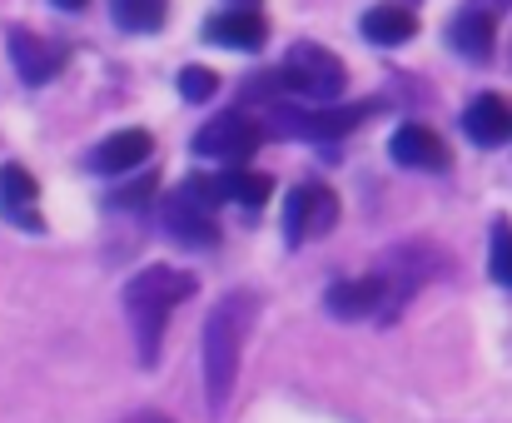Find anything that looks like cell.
Returning a JSON list of instances; mask_svg holds the SVG:
<instances>
[{
	"label": "cell",
	"instance_id": "cell-14",
	"mask_svg": "<svg viewBox=\"0 0 512 423\" xmlns=\"http://www.w3.org/2000/svg\"><path fill=\"white\" fill-rule=\"evenodd\" d=\"M204 40L209 45H224V50H259L269 40V20L259 10H219L204 20Z\"/></svg>",
	"mask_w": 512,
	"mask_h": 423
},
{
	"label": "cell",
	"instance_id": "cell-21",
	"mask_svg": "<svg viewBox=\"0 0 512 423\" xmlns=\"http://www.w3.org/2000/svg\"><path fill=\"white\" fill-rule=\"evenodd\" d=\"M150 195H155V180H135L120 195H110V205H150Z\"/></svg>",
	"mask_w": 512,
	"mask_h": 423
},
{
	"label": "cell",
	"instance_id": "cell-22",
	"mask_svg": "<svg viewBox=\"0 0 512 423\" xmlns=\"http://www.w3.org/2000/svg\"><path fill=\"white\" fill-rule=\"evenodd\" d=\"M473 10H483V15H503V10H512V0H473Z\"/></svg>",
	"mask_w": 512,
	"mask_h": 423
},
{
	"label": "cell",
	"instance_id": "cell-8",
	"mask_svg": "<svg viewBox=\"0 0 512 423\" xmlns=\"http://www.w3.org/2000/svg\"><path fill=\"white\" fill-rule=\"evenodd\" d=\"M5 45H10V60H15V70H20L25 85H45V80H55V75L65 70V60H70V50H65L60 40H40V35L25 30V25H10Z\"/></svg>",
	"mask_w": 512,
	"mask_h": 423
},
{
	"label": "cell",
	"instance_id": "cell-16",
	"mask_svg": "<svg viewBox=\"0 0 512 423\" xmlns=\"http://www.w3.org/2000/svg\"><path fill=\"white\" fill-rule=\"evenodd\" d=\"M448 45L468 60H493V45H498V20L483 15V10H458L453 25H448Z\"/></svg>",
	"mask_w": 512,
	"mask_h": 423
},
{
	"label": "cell",
	"instance_id": "cell-1",
	"mask_svg": "<svg viewBox=\"0 0 512 423\" xmlns=\"http://www.w3.org/2000/svg\"><path fill=\"white\" fill-rule=\"evenodd\" d=\"M254 309H259V299L249 289H234L204 319V399H209V414L229 409V394H234V379H239V349H244V334L254 324Z\"/></svg>",
	"mask_w": 512,
	"mask_h": 423
},
{
	"label": "cell",
	"instance_id": "cell-10",
	"mask_svg": "<svg viewBox=\"0 0 512 423\" xmlns=\"http://www.w3.org/2000/svg\"><path fill=\"white\" fill-rule=\"evenodd\" d=\"M388 155L403 165V170H448V145H443V135L438 130H428V125H398L393 130V140H388Z\"/></svg>",
	"mask_w": 512,
	"mask_h": 423
},
{
	"label": "cell",
	"instance_id": "cell-19",
	"mask_svg": "<svg viewBox=\"0 0 512 423\" xmlns=\"http://www.w3.org/2000/svg\"><path fill=\"white\" fill-rule=\"evenodd\" d=\"M174 85H179V95H184L189 105H204V100H214V95H219V75H214L209 65H184Z\"/></svg>",
	"mask_w": 512,
	"mask_h": 423
},
{
	"label": "cell",
	"instance_id": "cell-17",
	"mask_svg": "<svg viewBox=\"0 0 512 423\" xmlns=\"http://www.w3.org/2000/svg\"><path fill=\"white\" fill-rule=\"evenodd\" d=\"M214 190H219V200H229V205L259 210V205H269L274 180H269V175H254V170H244V165H229V170L214 180Z\"/></svg>",
	"mask_w": 512,
	"mask_h": 423
},
{
	"label": "cell",
	"instance_id": "cell-5",
	"mask_svg": "<svg viewBox=\"0 0 512 423\" xmlns=\"http://www.w3.org/2000/svg\"><path fill=\"white\" fill-rule=\"evenodd\" d=\"M373 105H334V110H294V105H269V130L289 140H339L348 135Z\"/></svg>",
	"mask_w": 512,
	"mask_h": 423
},
{
	"label": "cell",
	"instance_id": "cell-15",
	"mask_svg": "<svg viewBox=\"0 0 512 423\" xmlns=\"http://www.w3.org/2000/svg\"><path fill=\"white\" fill-rule=\"evenodd\" d=\"M150 150H155L150 130H120V135L100 140V145L85 155V165H90L95 175H125V170L145 165V160H150Z\"/></svg>",
	"mask_w": 512,
	"mask_h": 423
},
{
	"label": "cell",
	"instance_id": "cell-7",
	"mask_svg": "<svg viewBox=\"0 0 512 423\" xmlns=\"http://www.w3.org/2000/svg\"><path fill=\"white\" fill-rule=\"evenodd\" d=\"M259 145H264V125H254L244 110L214 115V120L194 135V155H204V160H229V165L254 160Z\"/></svg>",
	"mask_w": 512,
	"mask_h": 423
},
{
	"label": "cell",
	"instance_id": "cell-13",
	"mask_svg": "<svg viewBox=\"0 0 512 423\" xmlns=\"http://www.w3.org/2000/svg\"><path fill=\"white\" fill-rule=\"evenodd\" d=\"M358 30H363L368 45H378V50H398V45H408V40L418 35V15H413L408 5H398V0H378V5L363 10Z\"/></svg>",
	"mask_w": 512,
	"mask_h": 423
},
{
	"label": "cell",
	"instance_id": "cell-3",
	"mask_svg": "<svg viewBox=\"0 0 512 423\" xmlns=\"http://www.w3.org/2000/svg\"><path fill=\"white\" fill-rule=\"evenodd\" d=\"M274 80H279L289 95L309 100V105H334L343 95V85H348V70H343V60L329 45H319V40H294Z\"/></svg>",
	"mask_w": 512,
	"mask_h": 423
},
{
	"label": "cell",
	"instance_id": "cell-23",
	"mask_svg": "<svg viewBox=\"0 0 512 423\" xmlns=\"http://www.w3.org/2000/svg\"><path fill=\"white\" fill-rule=\"evenodd\" d=\"M50 5H55V10H85L90 0H50Z\"/></svg>",
	"mask_w": 512,
	"mask_h": 423
},
{
	"label": "cell",
	"instance_id": "cell-12",
	"mask_svg": "<svg viewBox=\"0 0 512 423\" xmlns=\"http://www.w3.org/2000/svg\"><path fill=\"white\" fill-rule=\"evenodd\" d=\"M463 130H468L473 145H508L512 140V100L508 95H493V90L473 95L468 110H463Z\"/></svg>",
	"mask_w": 512,
	"mask_h": 423
},
{
	"label": "cell",
	"instance_id": "cell-4",
	"mask_svg": "<svg viewBox=\"0 0 512 423\" xmlns=\"http://www.w3.org/2000/svg\"><path fill=\"white\" fill-rule=\"evenodd\" d=\"M214 200H219L214 180H209V175H189V180L170 195V205H165V229H170L179 244H189V249H209V244H219Z\"/></svg>",
	"mask_w": 512,
	"mask_h": 423
},
{
	"label": "cell",
	"instance_id": "cell-18",
	"mask_svg": "<svg viewBox=\"0 0 512 423\" xmlns=\"http://www.w3.org/2000/svg\"><path fill=\"white\" fill-rule=\"evenodd\" d=\"M110 20L130 35H155L170 20V0H110Z\"/></svg>",
	"mask_w": 512,
	"mask_h": 423
},
{
	"label": "cell",
	"instance_id": "cell-6",
	"mask_svg": "<svg viewBox=\"0 0 512 423\" xmlns=\"http://www.w3.org/2000/svg\"><path fill=\"white\" fill-rule=\"evenodd\" d=\"M339 224V195L319 180H304L299 190H289L284 200V239L304 244V239H324Z\"/></svg>",
	"mask_w": 512,
	"mask_h": 423
},
{
	"label": "cell",
	"instance_id": "cell-2",
	"mask_svg": "<svg viewBox=\"0 0 512 423\" xmlns=\"http://www.w3.org/2000/svg\"><path fill=\"white\" fill-rule=\"evenodd\" d=\"M194 289H199L194 274L189 269H170V264H150V269H140L125 284V314H130V329H135V344H140V364L145 369L160 359V339H165V324H170L174 304H184Z\"/></svg>",
	"mask_w": 512,
	"mask_h": 423
},
{
	"label": "cell",
	"instance_id": "cell-25",
	"mask_svg": "<svg viewBox=\"0 0 512 423\" xmlns=\"http://www.w3.org/2000/svg\"><path fill=\"white\" fill-rule=\"evenodd\" d=\"M254 5H259V0H239V10H254Z\"/></svg>",
	"mask_w": 512,
	"mask_h": 423
},
{
	"label": "cell",
	"instance_id": "cell-24",
	"mask_svg": "<svg viewBox=\"0 0 512 423\" xmlns=\"http://www.w3.org/2000/svg\"><path fill=\"white\" fill-rule=\"evenodd\" d=\"M125 423H174V419H165V414H135V419H125Z\"/></svg>",
	"mask_w": 512,
	"mask_h": 423
},
{
	"label": "cell",
	"instance_id": "cell-9",
	"mask_svg": "<svg viewBox=\"0 0 512 423\" xmlns=\"http://www.w3.org/2000/svg\"><path fill=\"white\" fill-rule=\"evenodd\" d=\"M324 309L334 314V319H383V309H388V289H383V279L378 274H363V279H339L329 294H324Z\"/></svg>",
	"mask_w": 512,
	"mask_h": 423
},
{
	"label": "cell",
	"instance_id": "cell-11",
	"mask_svg": "<svg viewBox=\"0 0 512 423\" xmlns=\"http://www.w3.org/2000/svg\"><path fill=\"white\" fill-rule=\"evenodd\" d=\"M35 200H40L35 175H30L25 165H5V170H0V214H5L10 224H20L25 234H40L45 219L35 210Z\"/></svg>",
	"mask_w": 512,
	"mask_h": 423
},
{
	"label": "cell",
	"instance_id": "cell-20",
	"mask_svg": "<svg viewBox=\"0 0 512 423\" xmlns=\"http://www.w3.org/2000/svg\"><path fill=\"white\" fill-rule=\"evenodd\" d=\"M488 269H493V279L512 289V224L508 219H498L493 224V249H488Z\"/></svg>",
	"mask_w": 512,
	"mask_h": 423
}]
</instances>
